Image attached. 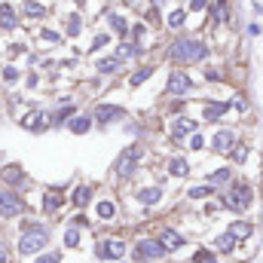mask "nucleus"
<instances>
[{
  "label": "nucleus",
  "instance_id": "f704fd0d",
  "mask_svg": "<svg viewBox=\"0 0 263 263\" xmlns=\"http://www.w3.org/2000/svg\"><path fill=\"white\" fill-rule=\"evenodd\" d=\"M190 263H217V254L211 248H199V251H193Z\"/></svg>",
  "mask_w": 263,
  "mask_h": 263
},
{
  "label": "nucleus",
  "instance_id": "7c9ffc66",
  "mask_svg": "<svg viewBox=\"0 0 263 263\" xmlns=\"http://www.w3.org/2000/svg\"><path fill=\"white\" fill-rule=\"evenodd\" d=\"M80 31H83V18H80V12H70L65 22V34L67 37H77Z\"/></svg>",
  "mask_w": 263,
  "mask_h": 263
},
{
  "label": "nucleus",
  "instance_id": "9d476101",
  "mask_svg": "<svg viewBox=\"0 0 263 263\" xmlns=\"http://www.w3.org/2000/svg\"><path fill=\"white\" fill-rule=\"evenodd\" d=\"M165 92H168V95H175V98L190 95V92H193V77H190V73H184V70H172V73H168V80H165Z\"/></svg>",
  "mask_w": 263,
  "mask_h": 263
},
{
  "label": "nucleus",
  "instance_id": "e433bc0d",
  "mask_svg": "<svg viewBox=\"0 0 263 263\" xmlns=\"http://www.w3.org/2000/svg\"><path fill=\"white\" fill-rule=\"evenodd\" d=\"M187 22V9H175V12H168V28H181Z\"/></svg>",
  "mask_w": 263,
  "mask_h": 263
},
{
  "label": "nucleus",
  "instance_id": "f257e3e1",
  "mask_svg": "<svg viewBox=\"0 0 263 263\" xmlns=\"http://www.w3.org/2000/svg\"><path fill=\"white\" fill-rule=\"evenodd\" d=\"M49 239H52V227H49L46 220L22 217V220H18V236H15L12 251H15V257H22V260H34L37 254L46 251Z\"/></svg>",
  "mask_w": 263,
  "mask_h": 263
},
{
  "label": "nucleus",
  "instance_id": "3c124183",
  "mask_svg": "<svg viewBox=\"0 0 263 263\" xmlns=\"http://www.w3.org/2000/svg\"><path fill=\"white\" fill-rule=\"evenodd\" d=\"M0 263H12V254H6V257H0Z\"/></svg>",
  "mask_w": 263,
  "mask_h": 263
},
{
  "label": "nucleus",
  "instance_id": "c85d7f7f",
  "mask_svg": "<svg viewBox=\"0 0 263 263\" xmlns=\"http://www.w3.org/2000/svg\"><path fill=\"white\" fill-rule=\"evenodd\" d=\"M227 233H230V236H233V239H236V242H239V239H248V236H251V233H254V227H251V223H248V220H233V223H230V230H227Z\"/></svg>",
  "mask_w": 263,
  "mask_h": 263
},
{
  "label": "nucleus",
  "instance_id": "49530a36",
  "mask_svg": "<svg viewBox=\"0 0 263 263\" xmlns=\"http://www.w3.org/2000/svg\"><path fill=\"white\" fill-rule=\"evenodd\" d=\"M205 6H208V0H190V9H193V12L205 9Z\"/></svg>",
  "mask_w": 263,
  "mask_h": 263
},
{
  "label": "nucleus",
  "instance_id": "412c9836",
  "mask_svg": "<svg viewBox=\"0 0 263 263\" xmlns=\"http://www.w3.org/2000/svg\"><path fill=\"white\" fill-rule=\"evenodd\" d=\"M211 245H214V248H211L214 254H233L239 242H236L230 233H220V236H214V242H211Z\"/></svg>",
  "mask_w": 263,
  "mask_h": 263
},
{
  "label": "nucleus",
  "instance_id": "c9c22d12",
  "mask_svg": "<svg viewBox=\"0 0 263 263\" xmlns=\"http://www.w3.org/2000/svg\"><path fill=\"white\" fill-rule=\"evenodd\" d=\"M150 73H153V67H138V70L129 77V86H141V83H147Z\"/></svg>",
  "mask_w": 263,
  "mask_h": 263
},
{
  "label": "nucleus",
  "instance_id": "ea45409f",
  "mask_svg": "<svg viewBox=\"0 0 263 263\" xmlns=\"http://www.w3.org/2000/svg\"><path fill=\"white\" fill-rule=\"evenodd\" d=\"M70 227H77V230H86V227H92V220H89L83 211H77V214L70 217Z\"/></svg>",
  "mask_w": 263,
  "mask_h": 263
},
{
  "label": "nucleus",
  "instance_id": "6e6552de",
  "mask_svg": "<svg viewBox=\"0 0 263 263\" xmlns=\"http://www.w3.org/2000/svg\"><path fill=\"white\" fill-rule=\"evenodd\" d=\"M0 187H6V190H25L28 187V175H25V168L18 165V162H9V165H3L0 168Z\"/></svg>",
  "mask_w": 263,
  "mask_h": 263
},
{
  "label": "nucleus",
  "instance_id": "cd10ccee",
  "mask_svg": "<svg viewBox=\"0 0 263 263\" xmlns=\"http://www.w3.org/2000/svg\"><path fill=\"white\" fill-rule=\"evenodd\" d=\"M95 214H98V220L110 223V220L117 217V205H114L110 199H101V202H95Z\"/></svg>",
  "mask_w": 263,
  "mask_h": 263
},
{
  "label": "nucleus",
  "instance_id": "09e8293b",
  "mask_svg": "<svg viewBox=\"0 0 263 263\" xmlns=\"http://www.w3.org/2000/svg\"><path fill=\"white\" fill-rule=\"evenodd\" d=\"M205 77H208V80H220V73H217L214 67H208V70H205Z\"/></svg>",
  "mask_w": 263,
  "mask_h": 263
},
{
  "label": "nucleus",
  "instance_id": "f03ea898",
  "mask_svg": "<svg viewBox=\"0 0 263 263\" xmlns=\"http://www.w3.org/2000/svg\"><path fill=\"white\" fill-rule=\"evenodd\" d=\"M168 59L175 65H193V62H202L208 59V46L196 40V37H178L172 46H168Z\"/></svg>",
  "mask_w": 263,
  "mask_h": 263
},
{
  "label": "nucleus",
  "instance_id": "dca6fc26",
  "mask_svg": "<svg viewBox=\"0 0 263 263\" xmlns=\"http://www.w3.org/2000/svg\"><path fill=\"white\" fill-rule=\"evenodd\" d=\"M92 193H95V187H92V184H80V187H73V190H70V205H73V208H80V211H83V208H89V205H92Z\"/></svg>",
  "mask_w": 263,
  "mask_h": 263
},
{
  "label": "nucleus",
  "instance_id": "393cba45",
  "mask_svg": "<svg viewBox=\"0 0 263 263\" xmlns=\"http://www.w3.org/2000/svg\"><path fill=\"white\" fill-rule=\"evenodd\" d=\"M165 168H168V175H175V178H187V175H190V162H187L184 156H172V159L165 162Z\"/></svg>",
  "mask_w": 263,
  "mask_h": 263
},
{
  "label": "nucleus",
  "instance_id": "1a4fd4ad",
  "mask_svg": "<svg viewBox=\"0 0 263 263\" xmlns=\"http://www.w3.org/2000/svg\"><path fill=\"white\" fill-rule=\"evenodd\" d=\"M18 126H22L25 132L43 135L46 129H52V126H49V110H46V107H31V110L18 120Z\"/></svg>",
  "mask_w": 263,
  "mask_h": 263
},
{
  "label": "nucleus",
  "instance_id": "39448f33",
  "mask_svg": "<svg viewBox=\"0 0 263 263\" xmlns=\"http://www.w3.org/2000/svg\"><path fill=\"white\" fill-rule=\"evenodd\" d=\"M126 251H129V245L123 239H117V236H107V239H101V242L92 245L95 260H104V263H120L126 257Z\"/></svg>",
  "mask_w": 263,
  "mask_h": 263
},
{
  "label": "nucleus",
  "instance_id": "6ab92c4d",
  "mask_svg": "<svg viewBox=\"0 0 263 263\" xmlns=\"http://www.w3.org/2000/svg\"><path fill=\"white\" fill-rule=\"evenodd\" d=\"M70 135H86V132L92 129V114H77V117H70V123L65 126Z\"/></svg>",
  "mask_w": 263,
  "mask_h": 263
},
{
  "label": "nucleus",
  "instance_id": "423d86ee",
  "mask_svg": "<svg viewBox=\"0 0 263 263\" xmlns=\"http://www.w3.org/2000/svg\"><path fill=\"white\" fill-rule=\"evenodd\" d=\"M141 159H144V147H141V144H129V147L117 156V162H114V175H117V178H132V175L138 172Z\"/></svg>",
  "mask_w": 263,
  "mask_h": 263
},
{
  "label": "nucleus",
  "instance_id": "ddd939ff",
  "mask_svg": "<svg viewBox=\"0 0 263 263\" xmlns=\"http://www.w3.org/2000/svg\"><path fill=\"white\" fill-rule=\"evenodd\" d=\"M67 196L62 193V190H46L43 196H40V211L46 214V217H55L62 208H65Z\"/></svg>",
  "mask_w": 263,
  "mask_h": 263
},
{
  "label": "nucleus",
  "instance_id": "a878e982",
  "mask_svg": "<svg viewBox=\"0 0 263 263\" xmlns=\"http://www.w3.org/2000/svg\"><path fill=\"white\" fill-rule=\"evenodd\" d=\"M46 6L43 3H37V0H22V15L25 18H46Z\"/></svg>",
  "mask_w": 263,
  "mask_h": 263
},
{
  "label": "nucleus",
  "instance_id": "4468645a",
  "mask_svg": "<svg viewBox=\"0 0 263 263\" xmlns=\"http://www.w3.org/2000/svg\"><path fill=\"white\" fill-rule=\"evenodd\" d=\"M159 245H162L168 254H175V251H181L187 242H184V236H181L178 230H172V227H162V230H159Z\"/></svg>",
  "mask_w": 263,
  "mask_h": 263
},
{
  "label": "nucleus",
  "instance_id": "79ce46f5",
  "mask_svg": "<svg viewBox=\"0 0 263 263\" xmlns=\"http://www.w3.org/2000/svg\"><path fill=\"white\" fill-rule=\"evenodd\" d=\"M25 86H28V89H37V86H40V73H37V70H31V73L25 77Z\"/></svg>",
  "mask_w": 263,
  "mask_h": 263
},
{
  "label": "nucleus",
  "instance_id": "4be33fe9",
  "mask_svg": "<svg viewBox=\"0 0 263 263\" xmlns=\"http://www.w3.org/2000/svg\"><path fill=\"white\" fill-rule=\"evenodd\" d=\"M62 245H65L67 251H77V248L83 245V230H77V227H70V223H67L65 233H62Z\"/></svg>",
  "mask_w": 263,
  "mask_h": 263
},
{
  "label": "nucleus",
  "instance_id": "5fc2aeb1",
  "mask_svg": "<svg viewBox=\"0 0 263 263\" xmlns=\"http://www.w3.org/2000/svg\"><path fill=\"white\" fill-rule=\"evenodd\" d=\"M0 3H6V0H0Z\"/></svg>",
  "mask_w": 263,
  "mask_h": 263
},
{
  "label": "nucleus",
  "instance_id": "f3484780",
  "mask_svg": "<svg viewBox=\"0 0 263 263\" xmlns=\"http://www.w3.org/2000/svg\"><path fill=\"white\" fill-rule=\"evenodd\" d=\"M233 147H236V132L233 129L214 132V138H211V150H217V153H230Z\"/></svg>",
  "mask_w": 263,
  "mask_h": 263
},
{
  "label": "nucleus",
  "instance_id": "a19ab883",
  "mask_svg": "<svg viewBox=\"0 0 263 263\" xmlns=\"http://www.w3.org/2000/svg\"><path fill=\"white\" fill-rule=\"evenodd\" d=\"M107 43H110V34H95V40H92V52H95V49H104Z\"/></svg>",
  "mask_w": 263,
  "mask_h": 263
},
{
  "label": "nucleus",
  "instance_id": "aec40b11",
  "mask_svg": "<svg viewBox=\"0 0 263 263\" xmlns=\"http://www.w3.org/2000/svg\"><path fill=\"white\" fill-rule=\"evenodd\" d=\"M120 70H123V62L117 55H107V59L95 62V73H101V77H110V73H120Z\"/></svg>",
  "mask_w": 263,
  "mask_h": 263
},
{
  "label": "nucleus",
  "instance_id": "473e14b6",
  "mask_svg": "<svg viewBox=\"0 0 263 263\" xmlns=\"http://www.w3.org/2000/svg\"><path fill=\"white\" fill-rule=\"evenodd\" d=\"M62 257H65V254H62L59 248H46L43 254H37L31 263H62Z\"/></svg>",
  "mask_w": 263,
  "mask_h": 263
},
{
  "label": "nucleus",
  "instance_id": "f8f14e48",
  "mask_svg": "<svg viewBox=\"0 0 263 263\" xmlns=\"http://www.w3.org/2000/svg\"><path fill=\"white\" fill-rule=\"evenodd\" d=\"M70 117H77V104H73L70 98H62L59 107L49 110V126H52V129H62V126L70 123Z\"/></svg>",
  "mask_w": 263,
  "mask_h": 263
},
{
  "label": "nucleus",
  "instance_id": "bb28decb",
  "mask_svg": "<svg viewBox=\"0 0 263 263\" xmlns=\"http://www.w3.org/2000/svg\"><path fill=\"white\" fill-rule=\"evenodd\" d=\"M227 110H230V104H227V101H208V104H205V114H202V117H205L208 123H214V120H220V117H223Z\"/></svg>",
  "mask_w": 263,
  "mask_h": 263
},
{
  "label": "nucleus",
  "instance_id": "2eb2a0df",
  "mask_svg": "<svg viewBox=\"0 0 263 263\" xmlns=\"http://www.w3.org/2000/svg\"><path fill=\"white\" fill-rule=\"evenodd\" d=\"M196 132H199L196 120H190V117H178V120L172 123V141H184L187 135H196Z\"/></svg>",
  "mask_w": 263,
  "mask_h": 263
},
{
  "label": "nucleus",
  "instance_id": "de8ad7c7",
  "mask_svg": "<svg viewBox=\"0 0 263 263\" xmlns=\"http://www.w3.org/2000/svg\"><path fill=\"white\" fill-rule=\"evenodd\" d=\"M18 52H25V46H22V43H12V46H9V55H18Z\"/></svg>",
  "mask_w": 263,
  "mask_h": 263
},
{
  "label": "nucleus",
  "instance_id": "7ed1b4c3",
  "mask_svg": "<svg viewBox=\"0 0 263 263\" xmlns=\"http://www.w3.org/2000/svg\"><path fill=\"white\" fill-rule=\"evenodd\" d=\"M220 202H223L230 211L242 214V211H248V208H251V202H254V190H251V184H248V181H230V190L220 196Z\"/></svg>",
  "mask_w": 263,
  "mask_h": 263
},
{
  "label": "nucleus",
  "instance_id": "a18cd8bd",
  "mask_svg": "<svg viewBox=\"0 0 263 263\" xmlns=\"http://www.w3.org/2000/svg\"><path fill=\"white\" fill-rule=\"evenodd\" d=\"M6 254H12V248H9V242L0 236V257H6Z\"/></svg>",
  "mask_w": 263,
  "mask_h": 263
},
{
  "label": "nucleus",
  "instance_id": "2f4dec72",
  "mask_svg": "<svg viewBox=\"0 0 263 263\" xmlns=\"http://www.w3.org/2000/svg\"><path fill=\"white\" fill-rule=\"evenodd\" d=\"M0 80H3L6 86H15V83L22 80V70H18L15 65H6L3 70H0Z\"/></svg>",
  "mask_w": 263,
  "mask_h": 263
},
{
  "label": "nucleus",
  "instance_id": "0eeeda50",
  "mask_svg": "<svg viewBox=\"0 0 263 263\" xmlns=\"http://www.w3.org/2000/svg\"><path fill=\"white\" fill-rule=\"evenodd\" d=\"M132 254H135L138 263H156V260H162L168 251L159 245V239H147V236H144V239L135 242V251H132Z\"/></svg>",
  "mask_w": 263,
  "mask_h": 263
},
{
  "label": "nucleus",
  "instance_id": "4c0bfd02",
  "mask_svg": "<svg viewBox=\"0 0 263 263\" xmlns=\"http://www.w3.org/2000/svg\"><path fill=\"white\" fill-rule=\"evenodd\" d=\"M230 159H233V162H245V159H248V147H245V144H236V147L230 150Z\"/></svg>",
  "mask_w": 263,
  "mask_h": 263
},
{
  "label": "nucleus",
  "instance_id": "20e7f679",
  "mask_svg": "<svg viewBox=\"0 0 263 263\" xmlns=\"http://www.w3.org/2000/svg\"><path fill=\"white\" fill-rule=\"evenodd\" d=\"M28 214V199L18 190H6L0 187V220H18Z\"/></svg>",
  "mask_w": 263,
  "mask_h": 263
},
{
  "label": "nucleus",
  "instance_id": "c756f323",
  "mask_svg": "<svg viewBox=\"0 0 263 263\" xmlns=\"http://www.w3.org/2000/svg\"><path fill=\"white\" fill-rule=\"evenodd\" d=\"M230 181H233V168H217V172L208 175V184H211V187H223V184H230Z\"/></svg>",
  "mask_w": 263,
  "mask_h": 263
},
{
  "label": "nucleus",
  "instance_id": "58836bf2",
  "mask_svg": "<svg viewBox=\"0 0 263 263\" xmlns=\"http://www.w3.org/2000/svg\"><path fill=\"white\" fill-rule=\"evenodd\" d=\"M40 40H43V43H62V34L52 31V28H43V31H40Z\"/></svg>",
  "mask_w": 263,
  "mask_h": 263
},
{
  "label": "nucleus",
  "instance_id": "72a5a7b5",
  "mask_svg": "<svg viewBox=\"0 0 263 263\" xmlns=\"http://www.w3.org/2000/svg\"><path fill=\"white\" fill-rule=\"evenodd\" d=\"M187 196L190 199H208V196H217V193H214L211 184H199V187H190V190H187Z\"/></svg>",
  "mask_w": 263,
  "mask_h": 263
},
{
  "label": "nucleus",
  "instance_id": "b1692460",
  "mask_svg": "<svg viewBox=\"0 0 263 263\" xmlns=\"http://www.w3.org/2000/svg\"><path fill=\"white\" fill-rule=\"evenodd\" d=\"M107 25H110V31H114L120 40H126V37H129V22H126L120 12H107Z\"/></svg>",
  "mask_w": 263,
  "mask_h": 263
},
{
  "label": "nucleus",
  "instance_id": "37998d69",
  "mask_svg": "<svg viewBox=\"0 0 263 263\" xmlns=\"http://www.w3.org/2000/svg\"><path fill=\"white\" fill-rule=\"evenodd\" d=\"M233 110H239V114H245V110H248V101H245L242 95H236V98H233Z\"/></svg>",
  "mask_w": 263,
  "mask_h": 263
},
{
  "label": "nucleus",
  "instance_id": "c03bdc74",
  "mask_svg": "<svg viewBox=\"0 0 263 263\" xmlns=\"http://www.w3.org/2000/svg\"><path fill=\"white\" fill-rule=\"evenodd\" d=\"M202 144H205V141H202V135H190V147H193V150H202Z\"/></svg>",
  "mask_w": 263,
  "mask_h": 263
},
{
  "label": "nucleus",
  "instance_id": "a211bd4d",
  "mask_svg": "<svg viewBox=\"0 0 263 263\" xmlns=\"http://www.w3.org/2000/svg\"><path fill=\"white\" fill-rule=\"evenodd\" d=\"M18 28V9L6 0L0 3V31H15Z\"/></svg>",
  "mask_w": 263,
  "mask_h": 263
},
{
  "label": "nucleus",
  "instance_id": "5701e85b",
  "mask_svg": "<svg viewBox=\"0 0 263 263\" xmlns=\"http://www.w3.org/2000/svg\"><path fill=\"white\" fill-rule=\"evenodd\" d=\"M138 202L147 205V208L159 205V202H162V187H141V190H138Z\"/></svg>",
  "mask_w": 263,
  "mask_h": 263
},
{
  "label": "nucleus",
  "instance_id": "8fccbe9b",
  "mask_svg": "<svg viewBox=\"0 0 263 263\" xmlns=\"http://www.w3.org/2000/svg\"><path fill=\"white\" fill-rule=\"evenodd\" d=\"M168 110H172V114H181V110H184V101H175V104H172Z\"/></svg>",
  "mask_w": 263,
  "mask_h": 263
},
{
  "label": "nucleus",
  "instance_id": "603ef678",
  "mask_svg": "<svg viewBox=\"0 0 263 263\" xmlns=\"http://www.w3.org/2000/svg\"><path fill=\"white\" fill-rule=\"evenodd\" d=\"M73 3H83V0H73Z\"/></svg>",
  "mask_w": 263,
  "mask_h": 263
},
{
  "label": "nucleus",
  "instance_id": "864d4df0",
  "mask_svg": "<svg viewBox=\"0 0 263 263\" xmlns=\"http://www.w3.org/2000/svg\"><path fill=\"white\" fill-rule=\"evenodd\" d=\"M156 3H162V0H156Z\"/></svg>",
  "mask_w": 263,
  "mask_h": 263
},
{
  "label": "nucleus",
  "instance_id": "9b49d317",
  "mask_svg": "<svg viewBox=\"0 0 263 263\" xmlns=\"http://www.w3.org/2000/svg\"><path fill=\"white\" fill-rule=\"evenodd\" d=\"M126 117V110L120 107V104H95V110H92V123L95 126H110V123H120Z\"/></svg>",
  "mask_w": 263,
  "mask_h": 263
}]
</instances>
